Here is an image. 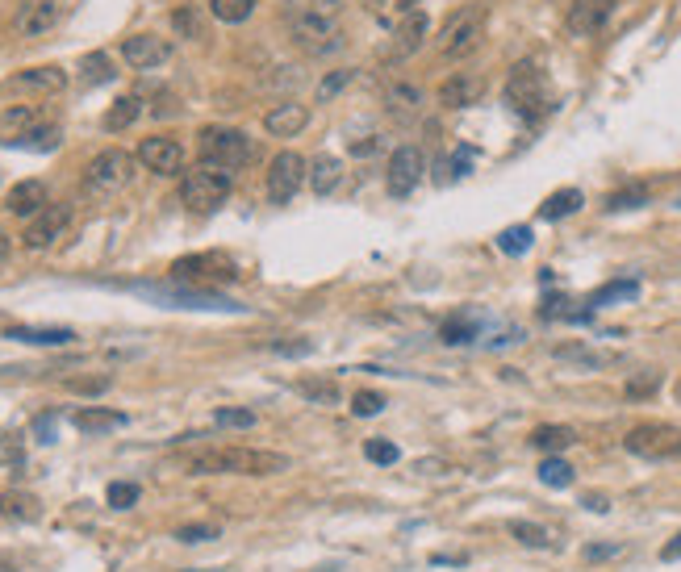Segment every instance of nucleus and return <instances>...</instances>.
I'll return each instance as SVG.
<instances>
[{"instance_id": "f257e3e1", "label": "nucleus", "mask_w": 681, "mask_h": 572, "mask_svg": "<svg viewBox=\"0 0 681 572\" xmlns=\"http://www.w3.org/2000/svg\"><path fill=\"white\" fill-rule=\"evenodd\" d=\"M285 468L289 460L280 451H260V447H209L189 456L193 476H276Z\"/></svg>"}, {"instance_id": "f03ea898", "label": "nucleus", "mask_w": 681, "mask_h": 572, "mask_svg": "<svg viewBox=\"0 0 681 572\" xmlns=\"http://www.w3.org/2000/svg\"><path fill=\"white\" fill-rule=\"evenodd\" d=\"M485 17H489V9L481 5V0L456 9L439 30V55L443 59H468L473 55L481 46V38H485Z\"/></svg>"}, {"instance_id": "7ed1b4c3", "label": "nucleus", "mask_w": 681, "mask_h": 572, "mask_svg": "<svg viewBox=\"0 0 681 572\" xmlns=\"http://www.w3.org/2000/svg\"><path fill=\"white\" fill-rule=\"evenodd\" d=\"M197 151H201V163L222 168V172L243 168V163H251V155H255L251 138L243 130H234V126H205L197 134Z\"/></svg>"}, {"instance_id": "20e7f679", "label": "nucleus", "mask_w": 681, "mask_h": 572, "mask_svg": "<svg viewBox=\"0 0 681 572\" xmlns=\"http://www.w3.org/2000/svg\"><path fill=\"white\" fill-rule=\"evenodd\" d=\"M506 105L523 117H544L552 109V84L535 63H519L506 80Z\"/></svg>"}, {"instance_id": "39448f33", "label": "nucleus", "mask_w": 681, "mask_h": 572, "mask_svg": "<svg viewBox=\"0 0 681 572\" xmlns=\"http://www.w3.org/2000/svg\"><path fill=\"white\" fill-rule=\"evenodd\" d=\"M226 197H230V172L209 168V163L193 168L180 184V201H184V209H193V213H214Z\"/></svg>"}, {"instance_id": "423d86ee", "label": "nucleus", "mask_w": 681, "mask_h": 572, "mask_svg": "<svg viewBox=\"0 0 681 572\" xmlns=\"http://www.w3.org/2000/svg\"><path fill=\"white\" fill-rule=\"evenodd\" d=\"M623 447L640 460H677L681 456V431L669 422H640L627 431Z\"/></svg>"}, {"instance_id": "0eeeda50", "label": "nucleus", "mask_w": 681, "mask_h": 572, "mask_svg": "<svg viewBox=\"0 0 681 572\" xmlns=\"http://www.w3.org/2000/svg\"><path fill=\"white\" fill-rule=\"evenodd\" d=\"M130 180H134V155L117 151V147L101 151L97 159L88 163V172H84V188H88V193H101V197L122 193Z\"/></svg>"}, {"instance_id": "6e6552de", "label": "nucleus", "mask_w": 681, "mask_h": 572, "mask_svg": "<svg viewBox=\"0 0 681 572\" xmlns=\"http://www.w3.org/2000/svg\"><path fill=\"white\" fill-rule=\"evenodd\" d=\"M138 293H147L163 305L172 309H230V314H239L243 305H234L230 297L214 293V289H193V284H138Z\"/></svg>"}, {"instance_id": "1a4fd4ad", "label": "nucleus", "mask_w": 681, "mask_h": 572, "mask_svg": "<svg viewBox=\"0 0 681 572\" xmlns=\"http://www.w3.org/2000/svg\"><path fill=\"white\" fill-rule=\"evenodd\" d=\"M305 180H310V163H305L297 151H280L268 163V201L272 205H289L301 193Z\"/></svg>"}, {"instance_id": "9d476101", "label": "nucleus", "mask_w": 681, "mask_h": 572, "mask_svg": "<svg viewBox=\"0 0 681 572\" xmlns=\"http://www.w3.org/2000/svg\"><path fill=\"white\" fill-rule=\"evenodd\" d=\"M234 264L226 255H184L172 264V280L176 284H193V289H209V284H222L234 280Z\"/></svg>"}, {"instance_id": "9b49d317", "label": "nucleus", "mask_w": 681, "mask_h": 572, "mask_svg": "<svg viewBox=\"0 0 681 572\" xmlns=\"http://www.w3.org/2000/svg\"><path fill=\"white\" fill-rule=\"evenodd\" d=\"M422 172H427V155H422L418 147H397L389 155V172H385V188L389 197H410L414 188L422 184Z\"/></svg>"}, {"instance_id": "f8f14e48", "label": "nucleus", "mask_w": 681, "mask_h": 572, "mask_svg": "<svg viewBox=\"0 0 681 572\" xmlns=\"http://www.w3.org/2000/svg\"><path fill=\"white\" fill-rule=\"evenodd\" d=\"M67 226H72V205H46L38 218H30L26 234H21V243H26L30 251H42L59 243V238L67 234Z\"/></svg>"}, {"instance_id": "ddd939ff", "label": "nucleus", "mask_w": 681, "mask_h": 572, "mask_svg": "<svg viewBox=\"0 0 681 572\" xmlns=\"http://www.w3.org/2000/svg\"><path fill=\"white\" fill-rule=\"evenodd\" d=\"M63 17V0H26V5L17 9V34L21 38H46Z\"/></svg>"}, {"instance_id": "4468645a", "label": "nucleus", "mask_w": 681, "mask_h": 572, "mask_svg": "<svg viewBox=\"0 0 681 572\" xmlns=\"http://www.w3.org/2000/svg\"><path fill=\"white\" fill-rule=\"evenodd\" d=\"M138 163H147V172L155 176H176L184 168V147L168 134H155V138H143L138 147Z\"/></svg>"}, {"instance_id": "2eb2a0df", "label": "nucleus", "mask_w": 681, "mask_h": 572, "mask_svg": "<svg viewBox=\"0 0 681 572\" xmlns=\"http://www.w3.org/2000/svg\"><path fill=\"white\" fill-rule=\"evenodd\" d=\"M427 34H431V17H427V13H406L402 26H397V34H393V42H389L385 59H389V63H406L410 55L422 51Z\"/></svg>"}, {"instance_id": "dca6fc26", "label": "nucleus", "mask_w": 681, "mask_h": 572, "mask_svg": "<svg viewBox=\"0 0 681 572\" xmlns=\"http://www.w3.org/2000/svg\"><path fill=\"white\" fill-rule=\"evenodd\" d=\"M293 26V38L301 51L310 55H335L343 46V34H339V21H289Z\"/></svg>"}, {"instance_id": "f3484780", "label": "nucleus", "mask_w": 681, "mask_h": 572, "mask_svg": "<svg viewBox=\"0 0 681 572\" xmlns=\"http://www.w3.org/2000/svg\"><path fill=\"white\" fill-rule=\"evenodd\" d=\"M122 59L138 71H151V67H163L172 59V42L159 38V34H134L122 42Z\"/></svg>"}, {"instance_id": "a211bd4d", "label": "nucleus", "mask_w": 681, "mask_h": 572, "mask_svg": "<svg viewBox=\"0 0 681 572\" xmlns=\"http://www.w3.org/2000/svg\"><path fill=\"white\" fill-rule=\"evenodd\" d=\"M13 92H38V97H55V92L67 88V71L59 63H46V67H26L21 76L9 80Z\"/></svg>"}, {"instance_id": "6ab92c4d", "label": "nucleus", "mask_w": 681, "mask_h": 572, "mask_svg": "<svg viewBox=\"0 0 681 572\" xmlns=\"http://www.w3.org/2000/svg\"><path fill=\"white\" fill-rule=\"evenodd\" d=\"M305 126H310V109L297 105V101H285V105H272L264 113V130L272 138H297Z\"/></svg>"}, {"instance_id": "aec40b11", "label": "nucleus", "mask_w": 681, "mask_h": 572, "mask_svg": "<svg viewBox=\"0 0 681 572\" xmlns=\"http://www.w3.org/2000/svg\"><path fill=\"white\" fill-rule=\"evenodd\" d=\"M619 0H573L569 5V34H594L602 30V21L615 13Z\"/></svg>"}, {"instance_id": "412c9836", "label": "nucleus", "mask_w": 681, "mask_h": 572, "mask_svg": "<svg viewBox=\"0 0 681 572\" xmlns=\"http://www.w3.org/2000/svg\"><path fill=\"white\" fill-rule=\"evenodd\" d=\"M46 205H51V197H46V184H42V180H21L13 193H9V201H5V209L13 213V218H38Z\"/></svg>"}, {"instance_id": "4be33fe9", "label": "nucleus", "mask_w": 681, "mask_h": 572, "mask_svg": "<svg viewBox=\"0 0 681 572\" xmlns=\"http://www.w3.org/2000/svg\"><path fill=\"white\" fill-rule=\"evenodd\" d=\"M481 101V80L477 76H464V71H456V76H448L439 84V105L443 109H468Z\"/></svg>"}, {"instance_id": "5701e85b", "label": "nucleus", "mask_w": 681, "mask_h": 572, "mask_svg": "<svg viewBox=\"0 0 681 572\" xmlns=\"http://www.w3.org/2000/svg\"><path fill=\"white\" fill-rule=\"evenodd\" d=\"M5 339L34 343V347H67L76 339V330H67V326H9Z\"/></svg>"}, {"instance_id": "b1692460", "label": "nucleus", "mask_w": 681, "mask_h": 572, "mask_svg": "<svg viewBox=\"0 0 681 572\" xmlns=\"http://www.w3.org/2000/svg\"><path fill=\"white\" fill-rule=\"evenodd\" d=\"M72 422H76V431H84V435H105V431L126 426V414L122 410H105V405H88V410L72 414Z\"/></svg>"}, {"instance_id": "393cba45", "label": "nucleus", "mask_w": 681, "mask_h": 572, "mask_svg": "<svg viewBox=\"0 0 681 572\" xmlns=\"http://www.w3.org/2000/svg\"><path fill=\"white\" fill-rule=\"evenodd\" d=\"M347 0H289L285 13L289 21H339Z\"/></svg>"}, {"instance_id": "a878e982", "label": "nucleus", "mask_w": 681, "mask_h": 572, "mask_svg": "<svg viewBox=\"0 0 681 572\" xmlns=\"http://www.w3.org/2000/svg\"><path fill=\"white\" fill-rule=\"evenodd\" d=\"M385 105H389V113H397V117H418L422 105H427V97H422L418 84H389V88H385Z\"/></svg>"}, {"instance_id": "bb28decb", "label": "nucleus", "mask_w": 681, "mask_h": 572, "mask_svg": "<svg viewBox=\"0 0 681 572\" xmlns=\"http://www.w3.org/2000/svg\"><path fill=\"white\" fill-rule=\"evenodd\" d=\"M339 180H343V163L335 159V155H318L314 163H310V188L318 197H331L335 188H339Z\"/></svg>"}, {"instance_id": "cd10ccee", "label": "nucleus", "mask_w": 681, "mask_h": 572, "mask_svg": "<svg viewBox=\"0 0 681 572\" xmlns=\"http://www.w3.org/2000/svg\"><path fill=\"white\" fill-rule=\"evenodd\" d=\"M34 126H38V109L34 105H13V109L0 113V134H5V142L30 134Z\"/></svg>"}, {"instance_id": "c85d7f7f", "label": "nucleus", "mask_w": 681, "mask_h": 572, "mask_svg": "<svg viewBox=\"0 0 681 572\" xmlns=\"http://www.w3.org/2000/svg\"><path fill=\"white\" fill-rule=\"evenodd\" d=\"M581 188H560V193H552L544 205H539V218L544 222H560V218H569V213H577L581 209Z\"/></svg>"}, {"instance_id": "c756f323", "label": "nucleus", "mask_w": 681, "mask_h": 572, "mask_svg": "<svg viewBox=\"0 0 681 572\" xmlns=\"http://www.w3.org/2000/svg\"><path fill=\"white\" fill-rule=\"evenodd\" d=\"M38 510V497L30 493H0V518H17V522H34Z\"/></svg>"}, {"instance_id": "7c9ffc66", "label": "nucleus", "mask_w": 681, "mask_h": 572, "mask_svg": "<svg viewBox=\"0 0 681 572\" xmlns=\"http://www.w3.org/2000/svg\"><path fill=\"white\" fill-rule=\"evenodd\" d=\"M577 443V435L569 431V426H535L531 431V447H539V451H565V447H573Z\"/></svg>"}, {"instance_id": "2f4dec72", "label": "nucleus", "mask_w": 681, "mask_h": 572, "mask_svg": "<svg viewBox=\"0 0 681 572\" xmlns=\"http://www.w3.org/2000/svg\"><path fill=\"white\" fill-rule=\"evenodd\" d=\"M59 142H63V130H59V126H34L30 134L13 138L9 147H21V151H55Z\"/></svg>"}, {"instance_id": "473e14b6", "label": "nucleus", "mask_w": 681, "mask_h": 572, "mask_svg": "<svg viewBox=\"0 0 681 572\" xmlns=\"http://www.w3.org/2000/svg\"><path fill=\"white\" fill-rule=\"evenodd\" d=\"M138 113H143V101H138V97H122V101H113V109L105 113V130H109V134L130 130V126L138 122Z\"/></svg>"}, {"instance_id": "72a5a7b5", "label": "nucleus", "mask_w": 681, "mask_h": 572, "mask_svg": "<svg viewBox=\"0 0 681 572\" xmlns=\"http://www.w3.org/2000/svg\"><path fill=\"white\" fill-rule=\"evenodd\" d=\"M297 393L305 401H314V405H335L339 401V385H335V380H322V376H301Z\"/></svg>"}, {"instance_id": "f704fd0d", "label": "nucleus", "mask_w": 681, "mask_h": 572, "mask_svg": "<svg viewBox=\"0 0 681 572\" xmlns=\"http://www.w3.org/2000/svg\"><path fill=\"white\" fill-rule=\"evenodd\" d=\"M80 80H84L88 88L109 84V80H113V59H109L105 51H92V55H84V59H80Z\"/></svg>"}, {"instance_id": "c9c22d12", "label": "nucleus", "mask_w": 681, "mask_h": 572, "mask_svg": "<svg viewBox=\"0 0 681 572\" xmlns=\"http://www.w3.org/2000/svg\"><path fill=\"white\" fill-rule=\"evenodd\" d=\"M636 297H640V284H636V280H610V284H602V289L590 297V309L615 305V301H636Z\"/></svg>"}, {"instance_id": "e433bc0d", "label": "nucleus", "mask_w": 681, "mask_h": 572, "mask_svg": "<svg viewBox=\"0 0 681 572\" xmlns=\"http://www.w3.org/2000/svg\"><path fill=\"white\" fill-rule=\"evenodd\" d=\"M573 464L569 460H560V456H548L544 464H539V481H544L548 489H569L573 485Z\"/></svg>"}, {"instance_id": "4c0bfd02", "label": "nucleus", "mask_w": 681, "mask_h": 572, "mask_svg": "<svg viewBox=\"0 0 681 572\" xmlns=\"http://www.w3.org/2000/svg\"><path fill=\"white\" fill-rule=\"evenodd\" d=\"M209 13L226 21V26H239V21H247L255 13V0H209Z\"/></svg>"}, {"instance_id": "58836bf2", "label": "nucleus", "mask_w": 681, "mask_h": 572, "mask_svg": "<svg viewBox=\"0 0 681 572\" xmlns=\"http://www.w3.org/2000/svg\"><path fill=\"white\" fill-rule=\"evenodd\" d=\"M439 335H443V343H452V347H464V343H473V339L481 335V322L464 314V318H452L448 326L439 330Z\"/></svg>"}, {"instance_id": "ea45409f", "label": "nucleus", "mask_w": 681, "mask_h": 572, "mask_svg": "<svg viewBox=\"0 0 681 572\" xmlns=\"http://www.w3.org/2000/svg\"><path fill=\"white\" fill-rule=\"evenodd\" d=\"M385 405H389L385 393H377V389H356V397H351V414H356V418H377Z\"/></svg>"}, {"instance_id": "a19ab883", "label": "nucleus", "mask_w": 681, "mask_h": 572, "mask_svg": "<svg viewBox=\"0 0 681 572\" xmlns=\"http://www.w3.org/2000/svg\"><path fill=\"white\" fill-rule=\"evenodd\" d=\"M498 247H502L506 255H523V251L531 247V226H506V230L498 234Z\"/></svg>"}, {"instance_id": "79ce46f5", "label": "nucleus", "mask_w": 681, "mask_h": 572, "mask_svg": "<svg viewBox=\"0 0 681 572\" xmlns=\"http://www.w3.org/2000/svg\"><path fill=\"white\" fill-rule=\"evenodd\" d=\"M351 80H356V71H347V67L331 71V76H326V80L318 84V101H322V105H326V101H335V97H339V92H343Z\"/></svg>"}, {"instance_id": "37998d69", "label": "nucleus", "mask_w": 681, "mask_h": 572, "mask_svg": "<svg viewBox=\"0 0 681 572\" xmlns=\"http://www.w3.org/2000/svg\"><path fill=\"white\" fill-rule=\"evenodd\" d=\"M510 535L519 539L523 547H548V543H552L544 527H535V522H523V518H519V522H510Z\"/></svg>"}, {"instance_id": "c03bdc74", "label": "nucleus", "mask_w": 681, "mask_h": 572, "mask_svg": "<svg viewBox=\"0 0 681 572\" xmlns=\"http://www.w3.org/2000/svg\"><path fill=\"white\" fill-rule=\"evenodd\" d=\"M138 493H143V489L130 485V481H113V485H109V493H105V502H109L113 510H130V506L138 502Z\"/></svg>"}, {"instance_id": "a18cd8bd", "label": "nucleus", "mask_w": 681, "mask_h": 572, "mask_svg": "<svg viewBox=\"0 0 681 572\" xmlns=\"http://www.w3.org/2000/svg\"><path fill=\"white\" fill-rule=\"evenodd\" d=\"M214 426H226V431H247V426H255V410H218L214 414Z\"/></svg>"}, {"instance_id": "49530a36", "label": "nucleus", "mask_w": 681, "mask_h": 572, "mask_svg": "<svg viewBox=\"0 0 681 572\" xmlns=\"http://www.w3.org/2000/svg\"><path fill=\"white\" fill-rule=\"evenodd\" d=\"M172 26H176L184 38H201V17H197L193 5H180V9L172 13Z\"/></svg>"}, {"instance_id": "de8ad7c7", "label": "nucleus", "mask_w": 681, "mask_h": 572, "mask_svg": "<svg viewBox=\"0 0 681 572\" xmlns=\"http://www.w3.org/2000/svg\"><path fill=\"white\" fill-rule=\"evenodd\" d=\"M109 385H113L109 376H72V380H67V389H72V393H84V397H101Z\"/></svg>"}, {"instance_id": "09e8293b", "label": "nucleus", "mask_w": 681, "mask_h": 572, "mask_svg": "<svg viewBox=\"0 0 681 572\" xmlns=\"http://www.w3.org/2000/svg\"><path fill=\"white\" fill-rule=\"evenodd\" d=\"M17 464H26V447L13 435H0V468H17Z\"/></svg>"}, {"instance_id": "8fccbe9b", "label": "nucleus", "mask_w": 681, "mask_h": 572, "mask_svg": "<svg viewBox=\"0 0 681 572\" xmlns=\"http://www.w3.org/2000/svg\"><path fill=\"white\" fill-rule=\"evenodd\" d=\"M644 201H648V193H644V188H623V193L606 197V209H610V213H619V209H640Z\"/></svg>"}, {"instance_id": "3c124183", "label": "nucleus", "mask_w": 681, "mask_h": 572, "mask_svg": "<svg viewBox=\"0 0 681 572\" xmlns=\"http://www.w3.org/2000/svg\"><path fill=\"white\" fill-rule=\"evenodd\" d=\"M364 456H368L372 464H397V447H393L389 439H368V443H364Z\"/></svg>"}, {"instance_id": "603ef678", "label": "nucleus", "mask_w": 681, "mask_h": 572, "mask_svg": "<svg viewBox=\"0 0 681 572\" xmlns=\"http://www.w3.org/2000/svg\"><path fill=\"white\" fill-rule=\"evenodd\" d=\"M176 539L180 543H209V539H218V527H209V522H189V527L176 531Z\"/></svg>"}, {"instance_id": "864d4df0", "label": "nucleus", "mask_w": 681, "mask_h": 572, "mask_svg": "<svg viewBox=\"0 0 681 572\" xmlns=\"http://www.w3.org/2000/svg\"><path fill=\"white\" fill-rule=\"evenodd\" d=\"M556 360H573V364H606V355L590 347H556Z\"/></svg>"}, {"instance_id": "5fc2aeb1", "label": "nucleus", "mask_w": 681, "mask_h": 572, "mask_svg": "<svg viewBox=\"0 0 681 572\" xmlns=\"http://www.w3.org/2000/svg\"><path fill=\"white\" fill-rule=\"evenodd\" d=\"M656 389H661V376H656V372H648V376H636V380H627V397H652Z\"/></svg>"}, {"instance_id": "6e6d98bb", "label": "nucleus", "mask_w": 681, "mask_h": 572, "mask_svg": "<svg viewBox=\"0 0 681 572\" xmlns=\"http://www.w3.org/2000/svg\"><path fill=\"white\" fill-rule=\"evenodd\" d=\"M581 556L590 560V564H598V560H615V556H623V543H590Z\"/></svg>"}, {"instance_id": "4d7b16f0", "label": "nucleus", "mask_w": 681, "mask_h": 572, "mask_svg": "<svg viewBox=\"0 0 681 572\" xmlns=\"http://www.w3.org/2000/svg\"><path fill=\"white\" fill-rule=\"evenodd\" d=\"M34 435H38L42 443H51V439H55V418H51V414L38 418V422H34Z\"/></svg>"}, {"instance_id": "13d9d810", "label": "nucleus", "mask_w": 681, "mask_h": 572, "mask_svg": "<svg viewBox=\"0 0 681 572\" xmlns=\"http://www.w3.org/2000/svg\"><path fill=\"white\" fill-rule=\"evenodd\" d=\"M272 351H280V355H310L314 343H272Z\"/></svg>"}, {"instance_id": "bf43d9fd", "label": "nucleus", "mask_w": 681, "mask_h": 572, "mask_svg": "<svg viewBox=\"0 0 681 572\" xmlns=\"http://www.w3.org/2000/svg\"><path fill=\"white\" fill-rule=\"evenodd\" d=\"M661 560H681V535H673V539L661 547Z\"/></svg>"}, {"instance_id": "052dcab7", "label": "nucleus", "mask_w": 681, "mask_h": 572, "mask_svg": "<svg viewBox=\"0 0 681 572\" xmlns=\"http://www.w3.org/2000/svg\"><path fill=\"white\" fill-rule=\"evenodd\" d=\"M585 510H594V514H606L610 506H606V497H598V493H590V497H585Z\"/></svg>"}, {"instance_id": "680f3d73", "label": "nucleus", "mask_w": 681, "mask_h": 572, "mask_svg": "<svg viewBox=\"0 0 681 572\" xmlns=\"http://www.w3.org/2000/svg\"><path fill=\"white\" fill-rule=\"evenodd\" d=\"M9 251H13V243H9V234L0 230V264H5V259H9Z\"/></svg>"}, {"instance_id": "e2e57ef3", "label": "nucleus", "mask_w": 681, "mask_h": 572, "mask_svg": "<svg viewBox=\"0 0 681 572\" xmlns=\"http://www.w3.org/2000/svg\"><path fill=\"white\" fill-rule=\"evenodd\" d=\"M397 9H402V17H406V13H418V0H397Z\"/></svg>"}, {"instance_id": "0e129e2a", "label": "nucleus", "mask_w": 681, "mask_h": 572, "mask_svg": "<svg viewBox=\"0 0 681 572\" xmlns=\"http://www.w3.org/2000/svg\"><path fill=\"white\" fill-rule=\"evenodd\" d=\"M0 572H17V564H13L9 556H0Z\"/></svg>"}, {"instance_id": "69168bd1", "label": "nucleus", "mask_w": 681, "mask_h": 572, "mask_svg": "<svg viewBox=\"0 0 681 572\" xmlns=\"http://www.w3.org/2000/svg\"><path fill=\"white\" fill-rule=\"evenodd\" d=\"M677 397H681V389H677Z\"/></svg>"}]
</instances>
